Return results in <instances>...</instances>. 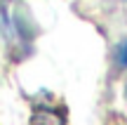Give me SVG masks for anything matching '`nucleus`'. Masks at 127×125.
<instances>
[{"label": "nucleus", "mask_w": 127, "mask_h": 125, "mask_svg": "<svg viewBox=\"0 0 127 125\" xmlns=\"http://www.w3.org/2000/svg\"><path fill=\"white\" fill-rule=\"evenodd\" d=\"M115 59H118L120 66H125V69H127V42H123V45L118 47V54H115Z\"/></svg>", "instance_id": "nucleus-2"}, {"label": "nucleus", "mask_w": 127, "mask_h": 125, "mask_svg": "<svg viewBox=\"0 0 127 125\" xmlns=\"http://www.w3.org/2000/svg\"><path fill=\"white\" fill-rule=\"evenodd\" d=\"M64 111L50 104H42V106L33 109V125H64Z\"/></svg>", "instance_id": "nucleus-1"}]
</instances>
